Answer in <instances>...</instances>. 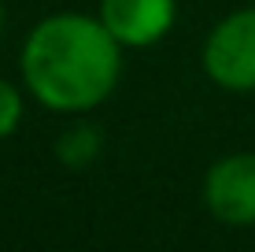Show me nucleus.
I'll use <instances>...</instances> for the list:
<instances>
[{
    "label": "nucleus",
    "instance_id": "1",
    "mask_svg": "<svg viewBox=\"0 0 255 252\" xmlns=\"http://www.w3.org/2000/svg\"><path fill=\"white\" fill-rule=\"evenodd\" d=\"M26 93L56 115H85L115 93L122 45L96 15L56 11L30 30L19 52Z\"/></svg>",
    "mask_w": 255,
    "mask_h": 252
},
{
    "label": "nucleus",
    "instance_id": "2",
    "mask_svg": "<svg viewBox=\"0 0 255 252\" xmlns=\"http://www.w3.org/2000/svg\"><path fill=\"white\" fill-rule=\"evenodd\" d=\"M204 74L218 89L255 93V4L222 15L200 52Z\"/></svg>",
    "mask_w": 255,
    "mask_h": 252
},
{
    "label": "nucleus",
    "instance_id": "3",
    "mask_svg": "<svg viewBox=\"0 0 255 252\" xmlns=\"http://www.w3.org/2000/svg\"><path fill=\"white\" fill-rule=\"evenodd\" d=\"M204 204L226 227H255V152H230L211 163Z\"/></svg>",
    "mask_w": 255,
    "mask_h": 252
},
{
    "label": "nucleus",
    "instance_id": "4",
    "mask_svg": "<svg viewBox=\"0 0 255 252\" xmlns=\"http://www.w3.org/2000/svg\"><path fill=\"white\" fill-rule=\"evenodd\" d=\"M96 19L122 48H148L174 30L178 0H100Z\"/></svg>",
    "mask_w": 255,
    "mask_h": 252
},
{
    "label": "nucleus",
    "instance_id": "5",
    "mask_svg": "<svg viewBox=\"0 0 255 252\" xmlns=\"http://www.w3.org/2000/svg\"><path fill=\"white\" fill-rule=\"evenodd\" d=\"M104 149V141H100V130L96 126H70L59 134V141H56V156H59V163H67L70 171H85V167H93L96 163V156H100Z\"/></svg>",
    "mask_w": 255,
    "mask_h": 252
},
{
    "label": "nucleus",
    "instance_id": "6",
    "mask_svg": "<svg viewBox=\"0 0 255 252\" xmlns=\"http://www.w3.org/2000/svg\"><path fill=\"white\" fill-rule=\"evenodd\" d=\"M22 115H26V100H22L19 85L0 78V141L11 137L15 130L22 126Z\"/></svg>",
    "mask_w": 255,
    "mask_h": 252
},
{
    "label": "nucleus",
    "instance_id": "7",
    "mask_svg": "<svg viewBox=\"0 0 255 252\" xmlns=\"http://www.w3.org/2000/svg\"><path fill=\"white\" fill-rule=\"evenodd\" d=\"M0 37H4V4H0Z\"/></svg>",
    "mask_w": 255,
    "mask_h": 252
}]
</instances>
